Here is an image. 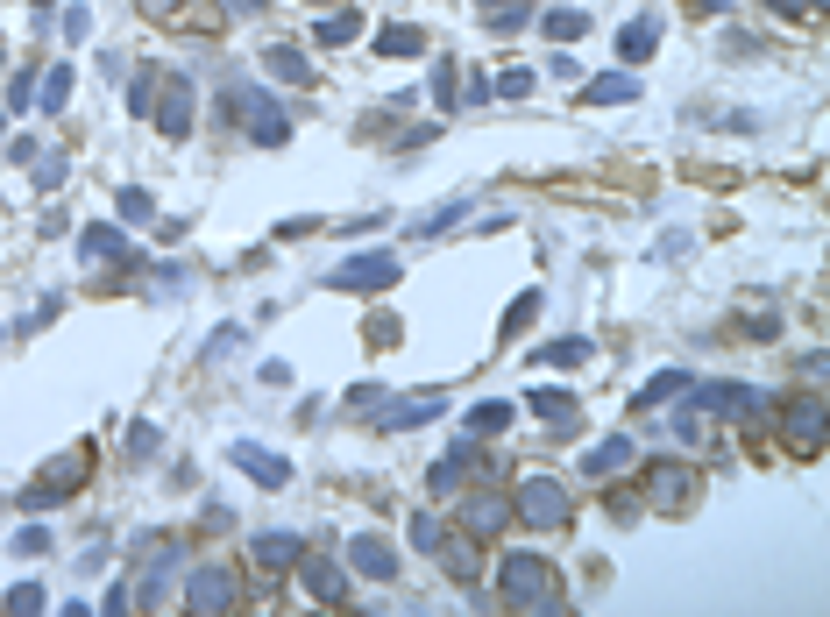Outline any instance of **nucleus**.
I'll return each mask as SVG.
<instances>
[{
    "instance_id": "1",
    "label": "nucleus",
    "mask_w": 830,
    "mask_h": 617,
    "mask_svg": "<svg viewBox=\"0 0 830 617\" xmlns=\"http://www.w3.org/2000/svg\"><path fill=\"white\" fill-rule=\"evenodd\" d=\"M497 596H511V603H554V561L547 554H504Z\"/></svg>"
},
{
    "instance_id": "2",
    "label": "nucleus",
    "mask_w": 830,
    "mask_h": 617,
    "mask_svg": "<svg viewBox=\"0 0 830 617\" xmlns=\"http://www.w3.org/2000/svg\"><path fill=\"white\" fill-rule=\"evenodd\" d=\"M86 469H93V447H71V454H57L50 469L36 476V490H29V504H64V497H79V483H86Z\"/></svg>"
},
{
    "instance_id": "3",
    "label": "nucleus",
    "mask_w": 830,
    "mask_h": 617,
    "mask_svg": "<svg viewBox=\"0 0 830 617\" xmlns=\"http://www.w3.org/2000/svg\"><path fill=\"white\" fill-rule=\"evenodd\" d=\"M518 518H525V525H540V532L568 525V497H561V483H554V476H525V483H518Z\"/></svg>"
},
{
    "instance_id": "4",
    "label": "nucleus",
    "mask_w": 830,
    "mask_h": 617,
    "mask_svg": "<svg viewBox=\"0 0 830 617\" xmlns=\"http://www.w3.org/2000/svg\"><path fill=\"white\" fill-rule=\"evenodd\" d=\"M391 277H398V256L362 249V256H348V263L327 270V291H376V284H391Z\"/></svg>"
},
{
    "instance_id": "5",
    "label": "nucleus",
    "mask_w": 830,
    "mask_h": 617,
    "mask_svg": "<svg viewBox=\"0 0 830 617\" xmlns=\"http://www.w3.org/2000/svg\"><path fill=\"white\" fill-rule=\"evenodd\" d=\"M235 603H242L235 568H192L185 575V610H235Z\"/></svg>"
},
{
    "instance_id": "6",
    "label": "nucleus",
    "mask_w": 830,
    "mask_h": 617,
    "mask_svg": "<svg viewBox=\"0 0 830 617\" xmlns=\"http://www.w3.org/2000/svg\"><path fill=\"white\" fill-rule=\"evenodd\" d=\"M696 497V476L682 469V461H653V469H646V504L653 511H682Z\"/></svg>"
},
{
    "instance_id": "7",
    "label": "nucleus",
    "mask_w": 830,
    "mask_h": 617,
    "mask_svg": "<svg viewBox=\"0 0 830 617\" xmlns=\"http://www.w3.org/2000/svg\"><path fill=\"white\" fill-rule=\"evenodd\" d=\"M149 114H157V128L178 142V135H192V86L185 79H157V100H149Z\"/></svg>"
},
{
    "instance_id": "8",
    "label": "nucleus",
    "mask_w": 830,
    "mask_h": 617,
    "mask_svg": "<svg viewBox=\"0 0 830 617\" xmlns=\"http://www.w3.org/2000/svg\"><path fill=\"white\" fill-rule=\"evenodd\" d=\"M235 469H249L263 490H284V483H291V461H284V454H263L256 440H235Z\"/></svg>"
},
{
    "instance_id": "9",
    "label": "nucleus",
    "mask_w": 830,
    "mask_h": 617,
    "mask_svg": "<svg viewBox=\"0 0 830 617\" xmlns=\"http://www.w3.org/2000/svg\"><path fill=\"white\" fill-rule=\"evenodd\" d=\"M235 107L249 114V135H256V142H284V135H291V121H284V114H277L256 86H242V93H235Z\"/></svg>"
},
{
    "instance_id": "10",
    "label": "nucleus",
    "mask_w": 830,
    "mask_h": 617,
    "mask_svg": "<svg viewBox=\"0 0 830 617\" xmlns=\"http://www.w3.org/2000/svg\"><path fill=\"white\" fill-rule=\"evenodd\" d=\"M788 440H795V454H816L823 447V398L816 391L788 405Z\"/></svg>"
},
{
    "instance_id": "11",
    "label": "nucleus",
    "mask_w": 830,
    "mask_h": 617,
    "mask_svg": "<svg viewBox=\"0 0 830 617\" xmlns=\"http://www.w3.org/2000/svg\"><path fill=\"white\" fill-rule=\"evenodd\" d=\"M462 525H469V539H490V532H504V525H511V497H497V490H476V497H469V511H462Z\"/></svg>"
},
{
    "instance_id": "12",
    "label": "nucleus",
    "mask_w": 830,
    "mask_h": 617,
    "mask_svg": "<svg viewBox=\"0 0 830 617\" xmlns=\"http://www.w3.org/2000/svg\"><path fill=\"white\" fill-rule=\"evenodd\" d=\"M348 568L369 575V582H391V575H398V554L384 547V539H369V532H362V539H348Z\"/></svg>"
},
{
    "instance_id": "13",
    "label": "nucleus",
    "mask_w": 830,
    "mask_h": 617,
    "mask_svg": "<svg viewBox=\"0 0 830 617\" xmlns=\"http://www.w3.org/2000/svg\"><path fill=\"white\" fill-rule=\"evenodd\" d=\"M426 419H440V391H419V398H405V405H384V412H376V426H384V433H412V426H426Z\"/></svg>"
},
{
    "instance_id": "14",
    "label": "nucleus",
    "mask_w": 830,
    "mask_h": 617,
    "mask_svg": "<svg viewBox=\"0 0 830 617\" xmlns=\"http://www.w3.org/2000/svg\"><path fill=\"white\" fill-rule=\"evenodd\" d=\"M625 469H632V440H625V433L596 440V447L582 454V476H625Z\"/></svg>"
},
{
    "instance_id": "15",
    "label": "nucleus",
    "mask_w": 830,
    "mask_h": 617,
    "mask_svg": "<svg viewBox=\"0 0 830 617\" xmlns=\"http://www.w3.org/2000/svg\"><path fill=\"white\" fill-rule=\"evenodd\" d=\"M270 575H284V568H298V554H306V547H298V532H256V547H249Z\"/></svg>"
},
{
    "instance_id": "16",
    "label": "nucleus",
    "mask_w": 830,
    "mask_h": 617,
    "mask_svg": "<svg viewBox=\"0 0 830 617\" xmlns=\"http://www.w3.org/2000/svg\"><path fill=\"white\" fill-rule=\"evenodd\" d=\"M298 561H306V554H298ZM306 589H313V603H348V575L334 568V561H306Z\"/></svg>"
},
{
    "instance_id": "17",
    "label": "nucleus",
    "mask_w": 830,
    "mask_h": 617,
    "mask_svg": "<svg viewBox=\"0 0 830 617\" xmlns=\"http://www.w3.org/2000/svg\"><path fill=\"white\" fill-rule=\"evenodd\" d=\"M79 249H86V263H128V235H121V227H86V235H79Z\"/></svg>"
},
{
    "instance_id": "18",
    "label": "nucleus",
    "mask_w": 830,
    "mask_h": 617,
    "mask_svg": "<svg viewBox=\"0 0 830 617\" xmlns=\"http://www.w3.org/2000/svg\"><path fill=\"white\" fill-rule=\"evenodd\" d=\"M263 64H270V79H284V86H313L306 50H291V43H270V50H263Z\"/></svg>"
},
{
    "instance_id": "19",
    "label": "nucleus",
    "mask_w": 830,
    "mask_h": 617,
    "mask_svg": "<svg viewBox=\"0 0 830 617\" xmlns=\"http://www.w3.org/2000/svg\"><path fill=\"white\" fill-rule=\"evenodd\" d=\"M525 405H533V412H540V419H547V426H554V433H568V426H575V419H582V412H575V398H568V391H533V398H525Z\"/></svg>"
},
{
    "instance_id": "20",
    "label": "nucleus",
    "mask_w": 830,
    "mask_h": 617,
    "mask_svg": "<svg viewBox=\"0 0 830 617\" xmlns=\"http://www.w3.org/2000/svg\"><path fill=\"white\" fill-rule=\"evenodd\" d=\"M582 100H589V107H603V100H618V107H625V100H639V79H632V71H603V79H596Z\"/></svg>"
},
{
    "instance_id": "21",
    "label": "nucleus",
    "mask_w": 830,
    "mask_h": 617,
    "mask_svg": "<svg viewBox=\"0 0 830 617\" xmlns=\"http://www.w3.org/2000/svg\"><path fill=\"white\" fill-rule=\"evenodd\" d=\"M525 8H533V0H483L490 36H518V29H525Z\"/></svg>"
},
{
    "instance_id": "22",
    "label": "nucleus",
    "mask_w": 830,
    "mask_h": 617,
    "mask_svg": "<svg viewBox=\"0 0 830 617\" xmlns=\"http://www.w3.org/2000/svg\"><path fill=\"white\" fill-rule=\"evenodd\" d=\"M355 29H362V15H355V8H334V15H320V22H313V36H320L327 50L355 43Z\"/></svg>"
},
{
    "instance_id": "23",
    "label": "nucleus",
    "mask_w": 830,
    "mask_h": 617,
    "mask_svg": "<svg viewBox=\"0 0 830 617\" xmlns=\"http://www.w3.org/2000/svg\"><path fill=\"white\" fill-rule=\"evenodd\" d=\"M504 426H511V405H504V398H497V405H476V412H469V440H497Z\"/></svg>"
},
{
    "instance_id": "24",
    "label": "nucleus",
    "mask_w": 830,
    "mask_h": 617,
    "mask_svg": "<svg viewBox=\"0 0 830 617\" xmlns=\"http://www.w3.org/2000/svg\"><path fill=\"white\" fill-rule=\"evenodd\" d=\"M376 50H384V57H419V50H426V36H419V29H405V22H391L384 36H376Z\"/></svg>"
},
{
    "instance_id": "25",
    "label": "nucleus",
    "mask_w": 830,
    "mask_h": 617,
    "mask_svg": "<svg viewBox=\"0 0 830 617\" xmlns=\"http://www.w3.org/2000/svg\"><path fill=\"white\" fill-rule=\"evenodd\" d=\"M547 36H554V43H575V36H589V15H582V8H554V15H547Z\"/></svg>"
},
{
    "instance_id": "26",
    "label": "nucleus",
    "mask_w": 830,
    "mask_h": 617,
    "mask_svg": "<svg viewBox=\"0 0 830 617\" xmlns=\"http://www.w3.org/2000/svg\"><path fill=\"white\" fill-rule=\"evenodd\" d=\"M440 539H447V525H440L433 511H412V547H419V554H433Z\"/></svg>"
},
{
    "instance_id": "27",
    "label": "nucleus",
    "mask_w": 830,
    "mask_h": 617,
    "mask_svg": "<svg viewBox=\"0 0 830 617\" xmlns=\"http://www.w3.org/2000/svg\"><path fill=\"white\" fill-rule=\"evenodd\" d=\"M618 43H625V57L639 64V57H653V43H660V36H653V22H625V36H618Z\"/></svg>"
},
{
    "instance_id": "28",
    "label": "nucleus",
    "mask_w": 830,
    "mask_h": 617,
    "mask_svg": "<svg viewBox=\"0 0 830 617\" xmlns=\"http://www.w3.org/2000/svg\"><path fill=\"white\" fill-rule=\"evenodd\" d=\"M64 100H71V71H64V64H50V79H43V114H57Z\"/></svg>"
},
{
    "instance_id": "29",
    "label": "nucleus",
    "mask_w": 830,
    "mask_h": 617,
    "mask_svg": "<svg viewBox=\"0 0 830 617\" xmlns=\"http://www.w3.org/2000/svg\"><path fill=\"white\" fill-rule=\"evenodd\" d=\"M29 610H43V589L36 582H15L8 589V617H29Z\"/></svg>"
},
{
    "instance_id": "30",
    "label": "nucleus",
    "mask_w": 830,
    "mask_h": 617,
    "mask_svg": "<svg viewBox=\"0 0 830 617\" xmlns=\"http://www.w3.org/2000/svg\"><path fill=\"white\" fill-rule=\"evenodd\" d=\"M682 383H689V376H674V369H667V376H653L646 391H639V405H660V398H674V391H682Z\"/></svg>"
},
{
    "instance_id": "31",
    "label": "nucleus",
    "mask_w": 830,
    "mask_h": 617,
    "mask_svg": "<svg viewBox=\"0 0 830 617\" xmlns=\"http://www.w3.org/2000/svg\"><path fill=\"white\" fill-rule=\"evenodd\" d=\"M149 213H157V199H149V192H135V185H128V192H121V220H149Z\"/></svg>"
},
{
    "instance_id": "32",
    "label": "nucleus",
    "mask_w": 830,
    "mask_h": 617,
    "mask_svg": "<svg viewBox=\"0 0 830 617\" xmlns=\"http://www.w3.org/2000/svg\"><path fill=\"white\" fill-rule=\"evenodd\" d=\"M497 93H504V100H525V93H533V71H518V64H511L504 79H497Z\"/></svg>"
},
{
    "instance_id": "33",
    "label": "nucleus",
    "mask_w": 830,
    "mask_h": 617,
    "mask_svg": "<svg viewBox=\"0 0 830 617\" xmlns=\"http://www.w3.org/2000/svg\"><path fill=\"white\" fill-rule=\"evenodd\" d=\"M433 100L455 107V64H447V57H440V71H433Z\"/></svg>"
},
{
    "instance_id": "34",
    "label": "nucleus",
    "mask_w": 830,
    "mask_h": 617,
    "mask_svg": "<svg viewBox=\"0 0 830 617\" xmlns=\"http://www.w3.org/2000/svg\"><path fill=\"white\" fill-rule=\"evenodd\" d=\"M589 355V341H561V348H540V362L554 369V362H582Z\"/></svg>"
},
{
    "instance_id": "35",
    "label": "nucleus",
    "mask_w": 830,
    "mask_h": 617,
    "mask_svg": "<svg viewBox=\"0 0 830 617\" xmlns=\"http://www.w3.org/2000/svg\"><path fill=\"white\" fill-rule=\"evenodd\" d=\"M50 547V532L43 525H29V532H15V554H43Z\"/></svg>"
},
{
    "instance_id": "36",
    "label": "nucleus",
    "mask_w": 830,
    "mask_h": 617,
    "mask_svg": "<svg viewBox=\"0 0 830 617\" xmlns=\"http://www.w3.org/2000/svg\"><path fill=\"white\" fill-rule=\"evenodd\" d=\"M36 185H43V192L64 185V157H43V164H36Z\"/></svg>"
},
{
    "instance_id": "37",
    "label": "nucleus",
    "mask_w": 830,
    "mask_h": 617,
    "mask_svg": "<svg viewBox=\"0 0 830 617\" xmlns=\"http://www.w3.org/2000/svg\"><path fill=\"white\" fill-rule=\"evenodd\" d=\"M767 8H774V15H802V8H809V0H767Z\"/></svg>"
},
{
    "instance_id": "38",
    "label": "nucleus",
    "mask_w": 830,
    "mask_h": 617,
    "mask_svg": "<svg viewBox=\"0 0 830 617\" xmlns=\"http://www.w3.org/2000/svg\"><path fill=\"white\" fill-rule=\"evenodd\" d=\"M36 8H50V0H36Z\"/></svg>"
}]
</instances>
